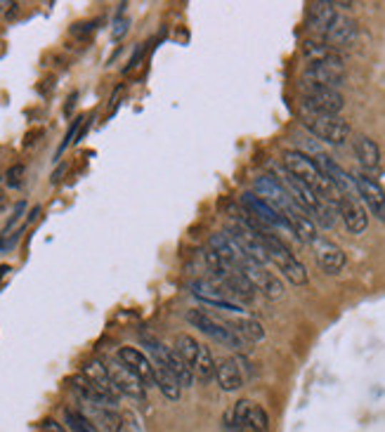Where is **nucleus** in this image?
I'll list each match as a JSON object with an SVG mask.
<instances>
[{"mask_svg":"<svg viewBox=\"0 0 385 432\" xmlns=\"http://www.w3.org/2000/svg\"><path fill=\"white\" fill-rule=\"evenodd\" d=\"M281 166H284V171H289L294 177H298V180H303L310 189L317 191L321 199L338 204L341 191L336 189V184L319 171V166L314 164V159H310L307 154L296 151V149H286L281 156Z\"/></svg>","mask_w":385,"mask_h":432,"instance_id":"obj_1","label":"nucleus"},{"mask_svg":"<svg viewBox=\"0 0 385 432\" xmlns=\"http://www.w3.org/2000/svg\"><path fill=\"white\" fill-rule=\"evenodd\" d=\"M260 236H263V243L267 248L269 260L279 267V272L286 276L294 286H305V283H307V269H305L303 262H300L294 253H291L289 246L284 243L279 236L269 234V231H263Z\"/></svg>","mask_w":385,"mask_h":432,"instance_id":"obj_2","label":"nucleus"},{"mask_svg":"<svg viewBox=\"0 0 385 432\" xmlns=\"http://www.w3.org/2000/svg\"><path fill=\"white\" fill-rule=\"evenodd\" d=\"M303 126L329 144H345L350 137V123L336 114H319L303 106Z\"/></svg>","mask_w":385,"mask_h":432,"instance_id":"obj_3","label":"nucleus"},{"mask_svg":"<svg viewBox=\"0 0 385 432\" xmlns=\"http://www.w3.org/2000/svg\"><path fill=\"white\" fill-rule=\"evenodd\" d=\"M184 319H187V323H191L194 328H201V333H206L208 338H213L215 343H220L225 347L244 352L246 345H249L232 326H229V323H222L220 319L211 317L206 310H189L184 314Z\"/></svg>","mask_w":385,"mask_h":432,"instance_id":"obj_4","label":"nucleus"},{"mask_svg":"<svg viewBox=\"0 0 385 432\" xmlns=\"http://www.w3.org/2000/svg\"><path fill=\"white\" fill-rule=\"evenodd\" d=\"M343 81H345V64L338 55L324 61L307 64V69L303 71V86L338 90L343 86Z\"/></svg>","mask_w":385,"mask_h":432,"instance_id":"obj_5","label":"nucleus"},{"mask_svg":"<svg viewBox=\"0 0 385 432\" xmlns=\"http://www.w3.org/2000/svg\"><path fill=\"white\" fill-rule=\"evenodd\" d=\"M227 234L234 238L239 248H241L253 262H258V265H265V262L269 260L267 248H265V243H263V236H260L256 229H251L249 225H246V222H241L239 218L232 220L227 225Z\"/></svg>","mask_w":385,"mask_h":432,"instance_id":"obj_6","label":"nucleus"},{"mask_svg":"<svg viewBox=\"0 0 385 432\" xmlns=\"http://www.w3.org/2000/svg\"><path fill=\"white\" fill-rule=\"evenodd\" d=\"M303 106H305V109L319 111V114L341 116L343 106H345V99H343V95L338 90L303 86Z\"/></svg>","mask_w":385,"mask_h":432,"instance_id":"obj_7","label":"nucleus"},{"mask_svg":"<svg viewBox=\"0 0 385 432\" xmlns=\"http://www.w3.org/2000/svg\"><path fill=\"white\" fill-rule=\"evenodd\" d=\"M241 208H244L246 213H251L258 222H263L267 229H269V227H276V229H286V231H291V225H289L286 215L279 213L276 208H272L269 204H265L260 196L251 194V191H246V194L241 196ZM291 234H294V231H291Z\"/></svg>","mask_w":385,"mask_h":432,"instance_id":"obj_8","label":"nucleus"},{"mask_svg":"<svg viewBox=\"0 0 385 432\" xmlns=\"http://www.w3.org/2000/svg\"><path fill=\"white\" fill-rule=\"evenodd\" d=\"M352 180H355L357 196H361V201L369 206L371 215L385 222V189L381 187V182L369 173L352 175Z\"/></svg>","mask_w":385,"mask_h":432,"instance_id":"obj_9","label":"nucleus"},{"mask_svg":"<svg viewBox=\"0 0 385 432\" xmlns=\"http://www.w3.org/2000/svg\"><path fill=\"white\" fill-rule=\"evenodd\" d=\"M256 196L263 199L265 204H269L272 208H276L279 213H286L289 208H294L296 201L291 199V194L286 191V187L276 180L272 175H263L256 180Z\"/></svg>","mask_w":385,"mask_h":432,"instance_id":"obj_10","label":"nucleus"},{"mask_svg":"<svg viewBox=\"0 0 385 432\" xmlns=\"http://www.w3.org/2000/svg\"><path fill=\"white\" fill-rule=\"evenodd\" d=\"M106 368H109V376L114 385H116V390L121 395H128L133 399H144L147 397V385H144L140 378H137L130 368L123 364V361H104Z\"/></svg>","mask_w":385,"mask_h":432,"instance_id":"obj_11","label":"nucleus"},{"mask_svg":"<svg viewBox=\"0 0 385 432\" xmlns=\"http://www.w3.org/2000/svg\"><path fill=\"white\" fill-rule=\"evenodd\" d=\"M191 293L201 300L206 305H213V307H220V310H229V312H241V305L234 303L232 298L227 296V291L215 281H206V279H196L189 283Z\"/></svg>","mask_w":385,"mask_h":432,"instance_id":"obj_12","label":"nucleus"},{"mask_svg":"<svg viewBox=\"0 0 385 432\" xmlns=\"http://www.w3.org/2000/svg\"><path fill=\"white\" fill-rule=\"evenodd\" d=\"M241 272L246 274V279H249L253 283V288L263 293L265 298L269 300H276L284 296V286L281 281L276 279V276L272 272H267L265 265H258V262L249 260L246 265L241 267Z\"/></svg>","mask_w":385,"mask_h":432,"instance_id":"obj_13","label":"nucleus"},{"mask_svg":"<svg viewBox=\"0 0 385 432\" xmlns=\"http://www.w3.org/2000/svg\"><path fill=\"white\" fill-rule=\"evenodd\" d=\"M208 246H211V251L215 253V256L232 269H241L246 262L251 260L241 248H239L236 241L229 234H220V231H215V234H211V238H208Z\"/></svg>","mask_w":385,"mask_h":432,"instance_id":"obj_14","label":"nucleus"},{"mask_svg":"<svg viewBox=\"0 0 385 432\" xmlns=\"http://www.w3.org/2000/svg\"><path fill=\"white\" fill-rule=\"evenodd\" d=\"M338 215L343 218L345 227L352 234H364L369 227V215L352 194H341V199H338Z\"/></svg>","mask_w":385,"mask_h":432,"instance_id":"obj_15","label":"nucleus"},{"mask_svg":"<svg viewBox=\"0 0 385 432\" xmlns=\"http://www.w3.org/2000/svg\"><path fill=\"white\" fill-rule=\"evenodd\" d=\"M116 359L123 361L130 371L147 385V388L149 385H156V378H154V361H149V357H144V352H140L137 347H119Z\"/></svg>","mask_w":385,"mask_h":432,"instance_id":"obj_16","label":"nucleus"},{"mask_svg":"<svg viewBox=\"0 0 385 432\" xmlns=\"http://www.w3.org/2000/svg\"><path fill=\"white\" fill-rule=\"evenodd\" d=\"M83 376H88L90 381L95 383V388L102 392L104 399H106V402H109L111 406L119 402L121 392L116 390V385H114L111 376H109V368H106L104 361H99V359L88 361V364L83 366Z\"/></svg>","mask_w":385,"mask_h":432,"instance_id":"obj_17","label":"nucleus"},{"mask_svg":"<svg viewBox=\"0 0 385 432\" xmlns=\"http://www.w3.org/2000/svg\"><path fill=\"white\" fill-rule=\"evenodd\" d=\"M324 41L331 50H341V48H352L357 41V24L350 17H343L338 14L336 21L331 24V29L326 31Z\"/></svg>","mask_w":385,"mask_h":432,"instance_id":"obj_18","label":"nucleus"},{"mask_svg":"<svg viewBox=\"0 0 385 432\" xmlns=\"http://www.w3.org/2000/svg\"><path fill=\"white\" fill-rule=\"evenodd\" d=\"M312 246H314V258H317V265L324 269L326 274H338L345 267V253L338 248L336 243L326 241V238H317Z\"/></svg>","mask_w":385,"mask_h":432,"instance_id":"obj_19","label":"nucleus"},{"mask_svg":"<svg viewBox=\"0 0 385 432\" xmlns=\"http://www.w3.org/2000/svg\"><path fill=\"white\" fill-rule=\"evenodd\" d=\"M336 17H338L336 5L326 3V0H319V3H312L310 10H307V26H310V31H314L317 36L324 38L331 24L336 21Z\"/></svg>","mask_w":385,"mask_h":432,"instance_id":"obj_20","label":"nucleus"},{"mask_svg":"<svg viewBox=\"0 0 385 432\" xmlns=\"http://www.w3.org/2000/svg\"><path fill=\"white\" fill-rule=\"evenodd\" d=\"M286 220H289V225H291V231H294V236L296 238H300L303 243H314L317 241V227H314V222L310 220V215H307L303 208H300L298 204L294 206V208H289L286 213Z\"/></svg>","mask_w":385,"mask_h":432,"instance_id":"obj_21","label":"nucleus"},{"mask_svg":"<svg viewBox=\"0 0 385 432\" xmlns=\"http://www.w3.org/2000/svg\"><path fill=\"white\" fill-rule=\"evenodd\" d=\"M215 381H218L220 390L236 392L244 388V373H241V361L239 359H225L215 364Z\"/></svg>","mask_w":385,"mask_h":432,"instance_id":"obj_22","label":"nucleus"},{"mask_svg":"<svg viewBox=\"0 0 385 432\" xmlns=\"http://www.w3.org/2000/svg\"><path fill=\"white\" fill-rule=\"evenodd\" d=\"M355 156L364 171H376L381 166V149L371 137L357 135L355 137Z\"/></svg>","mask_w":385,"mask_h":432,"instance_id":"obj_23","label":"nucleus"},{"mask_svg":"<svg viewBox=\"0 0 385 432\" xmlns=\"http://www.w3.org/2000/svg\"><path fill=\"white\" fill-rule=\"evenodd\" d=\"M69 383H71V390H74L76 395H79L86 404H90V406H111V404L104 399L102 392L95 388V383H92L88 376L79 373V376H74ZM111 408H114V406H111Z\"/></svg>","mask_w":385,"mask_h":432,"instance_id":"obj_24","label":"nucleus"},{"mask_svg":"<svg viewBox=\"0 0 385 432\" xmlns=\"http://www.w3.org/2000/svg\"><path fill=\"white\" fill-rule=\"evenodd\" d=\"M166 366L171 368V373L175 376V381L180 383V388H191V383H194V371H191V366L182 359V354L175 350V347H171L166 354Z\"/></svg>","mask_w":385,"mask_h":432,"instance_id":"obj_25","label":"nucleus"},{"mask_svg":"<svg viewBox=\"0 0 385 432\" xmlns=\"http://www.w3.org/2000/svg\"><path fill=\"white\" fill-rule=\"evenodd\" d=\"M90 421H95V426L104 432H121L123 430V418L119 411H114L111 406H92L88 416Z\"/></svg>","mask_w":385,"mask_h":432,"instance_id":"obj_26","label":"nucleus"},{"mask_svg":"<svg viewBox=\"0 0 385 432\" xmlns=\"http://www.w3.org/2000/svg\"><path fill=\"white\" fill-rule=\"evenodd\" d=\"M229 326H232L246 343H260L265 338L263 323H260L258 319H253V317H241V319H236V321L229 323Z\"/></svg>","mask_w":385,"mask_h":432,"instance_id":"obj_27","label":"nucleus"},{"mask_svg":"<svg viewBox=\"0 0 385 432\" xmlns=\"http://www.w3.org/2000/svg\"><path fill=\"white\" fill-rule=\"evenodd\" d=\"M191 371L199 378L201 383H208L211 378L215 376V361H213V354L208 350L206 345L199 347V354H196V361L191 364Z\"/></svg>","mask_w":385,"mask_h":432,"instance_id":"obj_28","label":"nucleus"},{"mask_svg":"<svg viewBox=\"0 0 385 432\" xmlns=\"http://www.w3.org/2000/svg\"><path fill=\"white\" fill-rule=\"evenodd\" d=\"M251 399H239V402L225 413V428L229 432H241L246 428V413L251 408Z\"/></svg>","mask_w":385,"mask_h":432,"instance_id":"obj_29","label":"nucleus"},{"mask_svg":"<svg viewBox=\"0 0 385 432\" xmlns=\"http://www.w3.org/2000/svg\"><path fill=\"white\" fill-rule=\"evenodd\" d=\"M246 428L251 432H269V416L260 404H251L246 413Z\"/></svg>","mask_w":385,"mask_h":432,"instance_id":"obj_30","label":"nucleus"},{"mask_svg":"<svg viewBox=\"0 0 385 432\" xmlns=\"http://www.w3.org/2000/svg\"><path fill=\"white\" fill-rule=\"evenodd\" d=\"M64 421H66V426L71 432H99L97 426L88 418L86 413H79V411H74V408H66Z\"/></svg>","mask_w":385,"mask_h":432,"instance_id":"obj_31","label":"nucleus"},{"mask_svg":"<svg viewBox=\"0 0 385 432\" xmlns=\"http://www.w3.org/2000/svg\"><path fill=\"white\" fill-rule=\"evenodd\" d=\"M199 347H201V343L199 341H194L191 336H187V333H182V336H178L175 338V350H178L180 354H182V359L187 361V364L191 366L196 361V354H199Z\"/></svg>","mask_w":385,"mask_h":432,"instance_id":"obj_32","label":"nucleus"},{"mask_svg":"<svg viewBox=\"0 0 385 432\" xmlns=\"http://www.w3.org/2000/svg\"><path fill=\"white\" fill-rule=\"evenodd\" d=\"M303 55H305L307 61H310V64H314V61H324V59L336 57L338 52L331 50L329 45H319V43L307 41V43H303Z\"/></svg>","mask_w":385,"mask_h":432,"instance_id":"obj_33","label":"nucleus"},{"mask_svg":"<svg viewBox=\"0 0 385 432\" xmlns=\"http://www.w3.org/2000/svg\"><path fill=\"white\" fill-rule=\"evenodd\" d=\"M24 175H26V168H24V166H21V164L12 166L10 171L5 173V182H7V187H12V189L21 187V182H24Z\"/></svg>","mask_w":385,"mask_h":432,"instance_id":"obj_34","label":"nucleus"},{"mask_svg":"<svg viewBox=\"0 0 385 432\" xmlns=\"http://www.w3.org/2000/svg\"><path fill=\"white\" fill-rule=\"evenodd\" d=\"M79 123H81V119H76V121L71 123V128H69V133H66V137H64V142L59 144V151H57V156H59L61 151L66 149V146H69V142H71V137H74V133H76V128H79Z\"/></svg>","mask_w":385,"mask_h":432,"instance_id":"obj_35","label":"nucleus"},{"mask_svg":"<svg viewBox=\"0 0 385 432\" xmlns=\"http://www.w3.org/2000/svg\"><path fill=\"white\" fill-rule=\"evenodd\" d=\"M41 432H66V430L61 428L57 421L48 418V421H43V423H41Z\"/></svg>","mask_w":385,"mask_h":432,"instance_id":"obj_36","label":"nucleus"},{"mask_svg":"<svg viewBox=\"0 0 385 432\" xmlns=\"http://www.w3.org/2000/svg\"><path fill=\"white\" fill-rule=\"evenodd\" d=\"M126 31H128V21H126V19H116V24H114V31H111V36H114V38H116V41H119V38H121L123 34H126Z\"/></svg>","mask_w":385,"mask_h":432,"instance_id":"obj_37","label":"nucleus"},{"mask_svg":"<svg viewBox=\"0 0 385 432\" xmlns=\"http://www.w3.org/2000/svg\"><path fill=\"white\" fill-rule=\"evenodd\" d=\"M7 274H10V267H7V265H0V281H3Z\"/></svg>","mask_w":385,"mask_h":432,"instance_id":"obj_38","label":"nucleus"}]
</instances>
